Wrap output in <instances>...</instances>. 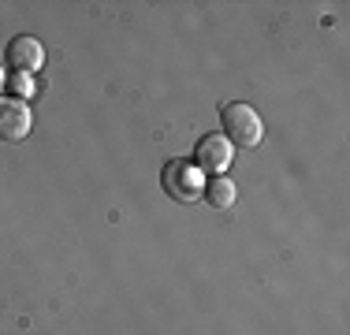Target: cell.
Listing matches in <instances>:
<instances>
[{"label": "cell", "instance_id": "1", "mask_svg": "<svg viewBox=\"0 0 350 335\" xmlns=\"http://www.w3.org/2000/svg\"><path fill=\"white\" fill-rule=\"evenodd\" d=\"M220 127H224V138H228L231 146H239V149H254V146H261V138H265L261 116H257L250 105H243V100L224 105Z\"/></svg>", "mask_w": 350, "mask_h": 335}, {"label": "cell", "instance_id": "2", "mask_svg": "<svg viewBox=\"0 0 350 335\" xmlns=\"http://www.w3.org/2000/svg\"><path fill=\"white\" fill-rule=\"evenodd\" d=\"M194 157H198V172H209V175H224L231 168V161H235V146H231L224 134H205L202 142H198V149H194Z\"/></svg>", "mask_w": 350, "mask_h": 335}, {"label": "cell", "instance_id": "3", "mask_svg": "<svg viewBox=\"0 0 350 335\" xmlns=\"http://www.w3.org/2000/svg\"><path fill=\"white\" fill-rule=\"evenodd\" d=\"M34 127L30 105L19 97H0V142H23Z\"/></svg>", "mask_w": 350, "mask_h": 335}, {"label": "cell", "instance_id": "4", "mask_svg": "<svg viewBox=\"0 0 350 335\" xmlns=\"http://www.w3.org/2000/svg\"><path fill=\"white\" fill-rule=\"evenodd\" d=\"M164 190H168V198H175V201H194V198H202V190H205L202 172H198L194 164L172 161L168 168H164Z\"/></svg>", "mask_w": 350, "mask_h": 335}, {"label": "cell", "instance_id": "5", "mask_svg": "<svg viewBox=\"0 0 350 335\" xmlns=\"http://www.w3.org/2000/svg\"><path fill=\"white\" fill-rule=\"evenodd\" d=\"M4 60H8V67H12V71L34 75V71H41V64H45V49H41L38 38H30V34H19V38L8 41Z\"/></svg>", "mask_w": 350, "mask_h": 335}, {"label": "cell", "instance_id": "6", "mask_svg": "<svg viewBox=\"0 0 350 335\" xmlns=\"http://www.w3.org/2000/svg\"><path fill=\"white\" fill-rule=\"evenodd\" d=\"M202 198L209 201L213 209H220V213H224V209H231V205H235L239 190H235V183H231V179H224V175H213V179L205 183Z\"/></svg>", "mask_w": 350, "mask_h": 335}]
</instances>
